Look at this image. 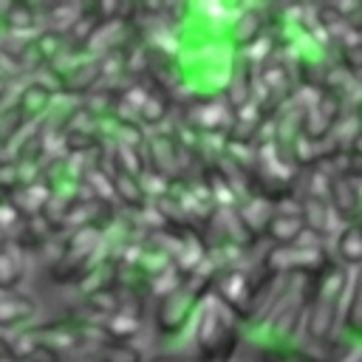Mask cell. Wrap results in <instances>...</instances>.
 I'll list each match as a JSON object with an SVG mask.
<instances>
[{"label": "cell", "instance_id": "16", "mask_svg": "<svg viewBox=\"0 0 362 362\" xmlns=\"http://www.w3.org/2000/svg\"><path fill=\"white\" fill-rule=\"evenodd\" d=\"M167 113H170V96L167 93H161V88H156V90H150V96L144 99V105H141V110H139V122H144V124H161L164 119H167Z\"/></svg>", "mask_w": 362, "mask_h": 362}, {"label": "cell", "instance_id": "21", "mask_svg": "<svg viewBox=\"0 0 362 362\" xmlns=\"http://www.w3.org/2000/svg\"><path fill=\"white\" fill-rule=\"evenodd\" d=\"M150 362H198V359H187V356H167V354H161V356H153Z\"/></svg>", "mask_w": 362, "mask_h": 362}, {"label": "cell", "instance_id": "1", "mask_svg": "<svg viewBox=\"0 0 362 362\" xmlns=\"http://www.w3.org/2000/svg\"><path fill=\"white\" fill-rule=\"evenodd\" d=\"M240 339V322L212 297L198 305L192 317V342H195V359L206 362H232V354Z\"/></svg>", "mask_w": 362, "mask_h": 362}, {"label": "cell", "instance_id": "18", "mask_svg": "<svg viewBox=\"0 0 362 362\" xmlns=\"http://www.w3.org/2000/svg\"><path fill=\"white\" fill-rule=\"evenodd\" d=\"M260 362H322L314 354L297 348V345H272L260 348Z\"/></svg>", "mask_w": 362, "mask_h": 362}, {"label": "cell", "instance_id": "6", "mask_svg": "<svg viewBox=\"0 0 362 362\" xmlns=\"http://www.w3.org/2000/svg\"><path fill=\"white\" fill-rule=\"evenodd\" d=\"M266 235L274 240V246H294L303 235H305V223H303V212L300 206L294 209H274L269 226H266Z\"/></svg>", "mask_w": 362, "mask_h": 362}, {"label": "cell", "instance_id": "13", "mask_svg": "<svg viewBox=\"0 0 362 362\" xmlns=\"http://www.w3.org/2000/svg\"><path fill=\"white\" fill-rule=\"evenodd\" d=\"M68 74L62 76V88L68 93H88L99 79H102V68L96 62H76L74 68H65Z\"/></svg>", "mask_w": 362, "mask_h": 362}, {"label": "cell", "instance_id": "8", "mask_svg": "<svg viewBox=\"0 0 362 362\" xmlns=\"http://www.w3.org/2000/svg\"><path fill=\"white\" fill-rule=\"evenodd\" d=\"M328 204L337 212L339 221H351L359 209V187L356 181L345 175H331V189H328Z\"/></svg>", "mask_w": 362, "mask_h": 362}, {"label": "cell", "instance_id": "10", "mask_svg": "<svg viewBox=\"0 0 362 362\" xmlns=\"http://www.w3.org/2000/svg\"><path fill=\"white\" fill-rule=\"evenodd\" d=\"M37 314V303L20 291L0 294V328H17Z\"/></svg>", "mask_w": 362, "mask_h": 362}, {"label": "cell", "instance_id": "9", "mask_svg": "<svg viewBox=\"0 0 362 362\" xmlns=\"http://www.w3.org/2000/svg\"><path fill=\"white\" fill-rule=\"evenodd\" d=\"M25 277V252L14 243L6 240L0 243V294L14 291Z\"/></svg>", "mask_w": 362, "mask_h": 362}, {"label": "cell", "instance_id": "17", "mask_svg": "<svg viewBox=\"0 0 362 362\" xmlns=\"http://www.w3.org/2000/svg\"><path fill=\"white\" fill-rule=\"evenodd\" d=\"M181 283H184V274L170 263L167 269H161V272H156L153 277H147V291L156 294L158 300H164L167 294H173L175 288H181Z\"/></svg>", "mask_w": 362, "mask_h": 362}, {"label": "cell", "instance_id": "14", "mask_svg": "<svg viewBox=\"0 0 362 362\" xmlns=\"http://www.w3.org/2000/svg\"><path fill=\"white\" fill-rule=\"evenodd\" d=\"M37 20H40V14H37L34 6H28V3L6 6V8H3V17H0V23H3V28H6L8 34L31 31V28L37 25Z\"/></svg>", "mask_w": 362, "mask_h": 362}, {"label": "cell", "instance_id": "5", "mask_svg": "<svg viewBox=\"0 0 362 362\" xmlns=\"http://www.w3.org/2000/svg\"><path fill=\"white\" fill-rule=\"evenodd\" d=\"M11 102H14V107L20 110L23 122L31 124V122L42 119V116L51 110V105H54V88L42 85V82H28V85L17 93V99H11Z\"/></svg>", "mask_w": 362, "mask_h": 362}, {"label": "cell", "instance_id": "4", "mask_svg": "<svg viewBox=\"0 0 362 362\" xmlns=\"http://www.w3.org/2000/svg\"><path fill=\"white\" fill-rule=\"evenodd\" d=\"M189 127L195 136H226L232 127V110L218 96H201L189 105Z\"/></svg>", "mask_w": 362, "mask_h": 362}, {"label": "cell", "instance_id": "19", "mask_svg": "<svg viewBox=\"0 0 362 362\" xmlns=\"http://www.w3.org/2000/svg\"><path fill=\"white\" fill-rule=\"evenodd\" d=\"M334 362H362V339L356 337L351 345H345V351H342Z\"/></svg>", "mask_w": 362, "mask_h": 362}, {"label": "cell", "instance_id": "2", "mask_svg": "<svg viewBox=\"0 0 362 362\" xmlns=\"http://www.w3.org/2000/svg\"><path fill=\"white\" fill-rule=\"evenodd\" d=\"M348 274L345 269L331 266L320 277H314V294L305 300V334L314 342L331 339L337 322L345 314V294H348Z\"/></svg>", "mask_w": 362, "mask_h": 362}, {"label": "cell", "instance_id": "15", "mask_svg": "<svg viewBox=\"0 0 362 362\" xmlns=\"http://www.w3.org/2000/svg\"><path fill=\"white\" fill-rule=\"evenodd\" d=\"M110 181H113V201H119V204H124V206L144 209L147 195H144V189H141V181H139V178L116 173V175H110Z\"/></svg>", "mask_w": 362, "mask_h": 362}, {"label": "cell", "instance_id": "12", "mask_svg": "<svg viewBox=\"0 0 362 362\" xmlns=\"http://www.w3.org/2000/svg\"><path fill=\"white\" fill-rule=\"evenodd\" d=\"M337 255L351 269L362 266V223H345L337 232Z\"/></svg>", "mask_w": 362, "mask_h": 362}, {"label": "cell", "instance_id": "11", "mask_svg": "<svg viewBox=\"0 0 362 362\" xmlns=\"http://www.w3.org/2000/svg\"><path fill=\"white\" fill-rule=\"evenodd\" d=\"M345 325L362 339V266L351 269L348 274V294H345Z\"/></svg>", "mask_w": 362, "mask_h": 362}, {"label": "cell", "instance_id": "3", "mask_svg": "<svg viewBox=\"0 0 362 362\" xmlns=\"http://www.w3.org/2000/svg\"><path fill=\"white\" fill-rule=\"evenodd\" d=\"M212 297L238 320V322H249L252 317V303H255V280L246 269L240 266H229L221 269L215 283H212Z\"/></svg>", "mask_w": 362, "mask_h": 362}, {"label": "cell", "instance_id": "20", "mask_svg": "<svg viewBox=\"0 0 362 362\" xmlns=\"http://www.w3.org/2000/svg\"><path fill=\"white\" fill-rule=\"evenodd\" d=\"M0 362H17L14 359V345L3 331H0Z\"/></svg>", "mask_w": 362, "mask_h": 362}, {"label": "cell", "instance_id": "7", "mask_svg": "<svg viewBox=\"0 0 362 362\" xmlns=\"http://www.w3.org/2000/svg\"><path fill=\"white\" fill-rule=\"evenodd\" d=\"M235 215L240 218V223H243V229L249 232V238L257 240V238L266 232V226H269V221H272V215H274V204L266 201L263 195H252V198L238 201Z\"/></svg>", "mask_w": 362, "mask_h": 362}]
</instances>
